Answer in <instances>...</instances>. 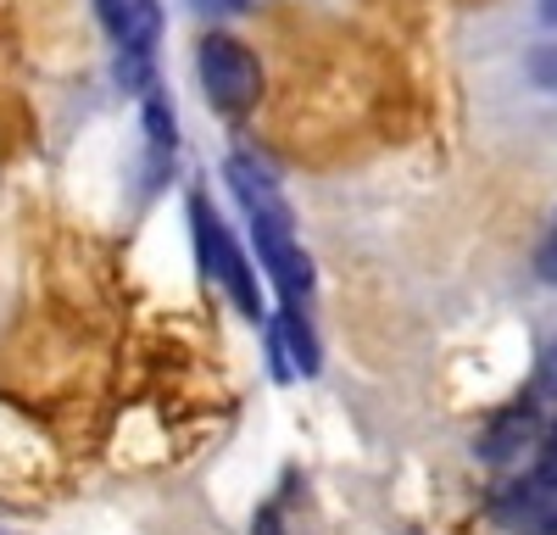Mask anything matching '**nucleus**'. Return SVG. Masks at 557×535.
<instances>
[{
	"instance_id": "1",
	"label": "nucleus",
	"mask_w": 557,
	"mask_h": 535,
	"mask_svg": "<svg viewBox=\"0 0 557 535\" xmlns=\"http://www.w3.org/2000/svg\"><path fill=\"white\" fill-rule=\"evenodd\" d=\"M196 73H201V89L212 96V107L223 117L257 112V101H262V57L251 51L246 39L212 28L201 39V51H196Z\"/></svg>"
},
{
	"instance_id": "2",
	"label": "nucleus",
	"mask_w": 557,
	"mask_h": 535,
	"mask_svg": "<svg viewBox=\"0 0 557 535\" xmlns=\"http://www.w3.org/2000/svg\"><path fill=\"white\" fill-rule=\"evenodd\" d=\"M190 229H196V246H201V268L228 290V301H235L251 324H262V285H257V268L246 262L240 240L223 229V217L196 196L190 201Z\"/></svg>"
},
{
	"instance_id": "3",
	"label": "nucleus",
	"mask_w": 557,
	"mask_h": 535,
	"mask_svg": "<svg viewBox=\"0 0 557 535\" xmlns=\"http://www.w3.org/2000/svg\"><path fill=\"white\" fill-rule=\"evenodd\" d=\"M257 257H262V274L278 285L290 307H301L312 296V257L296 240V223H257Z\"/></svg>"
},
{
	"instance_id": "4",
	"label": "nucleus",
	"mask_w": 557,
	"mask_h": 535,
	"mask_svg": "<svg viewBox=\"0 0 557 535\" xmlns=\"http://www.w3.org/2000/svg\"><path fill=\"white\" fill-rule=\"evenodd\" d=\"M223 178H228V190H235V201L246 207L251 229H257V223H296V217H290L285 190H278V185H273V173H268V167H257L251 157H228Z\"/></svg>"
},
{
	"instance_id": "5",
	"label": "nucleus",
	"mask_w": 557,
	"mask_h": 535,
	"mask_svg": "<svg viewBox=\"0 0 557 535\" xmlns=\"http://www.w3.org/2000/svg\"><path fill=\"white\" fill-rule=\"evenodd\" d=\"M268 357H273V380L318 374V340H312V324L301 319V307L285 301V312L268 324Z\"/></svg>"
},
{
	"instance_id": "6",
	"label": "nucleus",
	"mask_w": 557,
	"mask_h": 535,
	"mask_svg": "<svg viewBox=\"0 0 557 535\" xmlns=\"http://www.w3.org/2000/svg\"><path fill=\"white\" fill-rule=\"evenodd\" d=\"M519 502H524V524H530L535 535H557V430L546 435L541 463H535V474L524 480Z\"/></svg>"
},
{
	"instance_id": "7",
	"label": "nucleus",
	"mask_w": 557,
	"mask_h": 535,
	"mask_svg": "<svg viewBox=\"0 0 557 535\" xmlns=\"http://www.w3.org/2000/svg\"><path fill=\"white\" fill-rule=\"evenodd\" d=\"M107 28L117 39V51H157L162 0H107Z\"/></svg>"
},
{
	"instance_id": "8",
	"label": "nucleus",
	"mask_w": 557,
	"mask_h": 535,
	"mask_svg": "<svg viewBox=\"0 0 557 535\" xmlns=\"http://www.w3.org/2000/svg\"><path fill=\"white\" fill-rule=\"evenodd\" d=\"M535 435H541L535 401H519V408H507V413L491 419V430L480 435V458H485V463H513Z\"/></svg>"
},
{
	"instance_id": "9",
	"label": "nucleus",
	"mask_w": 557,
	"mask_h": 535,
	"mask_svg": "<svg viewBox=\"0 0 557 535\" xmlns=\"http://www.w3.org/2000/svg\"><path fill=\"white\" fill-rule=\"evenodd\" d=\"M146 140L157 157H173V146H178V123H173V107L162 89H146Z\"/></svg>"
},
{
	"instance_id": "10",
	"label": "nucleus",
	"mask_w": 557,
	"mask_h": 535,
	"mask_svg": "<svg viewBox=\"0 0 557 535\" xmlns=\"http://www.w3.org/2000/svg\"><path fill=\"white\" fill-rule=\"evenodd\" d=\"M535 268H541V279H546V285H557V223H552V235H546V246H541Z\"/></svg>"
},
{
	"instance_id": "11",
	"label": "nucleus",
	"mask_w": 557,
	"mask_h": 535,
	"mask_svg": "<svg viewBox=\"0 0 557 535\" xmlns=\"http://www.w3.org/2000/svg\"><path fill=\"white\" fill-rule=\"evenodd\" d=\"M251 535H285V519H278V508H273V502H268V508H257Z\"/></svg>"
},
{
	"instance_id": "12",
	"label": "nucleus",
	"mask_w": 557,
	"mask_h": 535,
	"mask_svg": "<svg viewBox=\"0 0 557 535\" xmlns=\"http://www.w3.org/2000/svg\"><path fill=\"white\" fill-rule=\"evenodd\" d=\"M190 7H196V12H207V17H235V12L246 7V0H190Z\"/></svg>"
},
{
	"instance_id": "13",
	"label": "nucleus",
	"mask_w": 557,
	"mask_h": 535,
	"mask_svg": "<svg viewBox=\"0 0 557 535\" xmlns=\"http://www.w3.org/2000/svg\"><path fill=\"white\" fill-rule=\"evenodd\" d=\"M541 396H557V351L541 363Z\"/></svg>"
},
{
	"instance_id": "14",
	"label": "nucleus",
	"mask_w": 557,
	"mask_h": 535,
	"mask_svg": "<svg viewBox=\"0 0 557 535\" xmlns=\"http://www.w3.org/2000/svg\"><path fill=\"white\" fill-rule=\"evenodd\" d=\"M541 12H546V23H557V0H541Z\"/></svg>"
},
{
	"instance_id": "15",
	"label": "nucleus",
	"mask_w": 557,
	"mask_h": 535,
	"mask_svg": "<svg viewBox=\"0 0 557 535\" xmlns=\"http://www.w3.org/2000/svg\"><path fill=\"white\" fill-rule=\"evenodd\" d=\"M101 7H107V0H101Z\"/></svg>"
}]
</instances>
